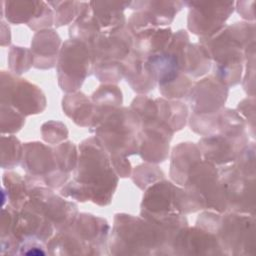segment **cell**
<instances>
[{
  "mask_svg": "<svg viewBox=\"0 0 256 256\" xmlns=\"http://www.w3.org/2000/svg\"><path fill=\"white\" fill-rule=\"evenodd\" d=\"M174 131L160 118L141 126L137 134L138 155L147 163L158 164L169 156V144Z\"/></svg>",
  "mask_w": 256,
  "mask_h": 256,
  "instance_id": "cell-15",
  "label": "cell"
},
{
  "mask_svg": "<svg viewBox=\"0 0 256 256\" xmlns=\"http://www.w3.org/2000/svg\"><path fill=\"white\" fill-rule=\"evenodd\" d=\"M177 186L163 179L145 189L141 202L140 216L150 219L167 214L179 213L176 206Z\"/></svg>",
  "mask_w": 256,
  "mask_h": 256,
  "instance_id": "cell-18",
  "label": "cell"
},
{
  "mask_svg": "<svg viewBox=\"0 0 256 256\" xmlns=\"http://www.w3.org/2000/svg\"><path fill=\"white\" fill-rule=\"evenodd\" d=\"M212 60L207 48L201 43H189L185 53L184 72L190 78H200L208 73Z\"/></svg>",
  "mask_w": 256,
  "mask_h": 256,
  "instance_id": "cell-28",
  "label": "cell"
},
{
  "mask_svg": "<svg viewBox=\"0 0 256 256\" xmlns=\"http://www.w3.org/2000/svg\"><path fill=\"white\" fill-rule=\"evenodd\" d=\"M130 108L138 115L141 121V126L152 123L159 118L156 101L148 96H137L133 99Z\"/></svg>",
  "mask_w": 256,
  "mask_h": 256,
  "instance_id": "cell-35",
  "label": "cell"
},
{
  "mask_svg": "<svg viewBox=\"0 0 256 256\" xmlns=\"http://www.w3.org/2000/svg\"><path fill=\"white\" fill-rule=\"evenodd\" d=\"M62 108L76 125L88 128L91 126L95 115V106L84 93L80 91L67 93L62 99Z\"/></svg>",
  "mask_w": 256,
  "mask_h": 256,
  "instance_id": "cell-25",
  "label": "cell"
},
{
  "mask_svg": "<svg viewBox=\"0 0 256 256\" xmlns=\"http://www.w3.org/2000/svg\"><path fill=\"white\" fill-rule=\"evenodd\" d=\"M254 22L225 25L210 37L200 38L211 57L213 76L228 88L238 85L243 74L245 49L255 42Z\"/></svg>",
  "mask_w": 256,
  "mask_h": 256,
  "instance_id": "cell-2",
  "label": "cell"
},
{
  "mask_svg": "<svg viewBox=\"0 0 256 256\" xmlns=\"http://www.w3.org/2000/svg\"><path fill=\"white\" fill-rule=\"evenodd\" d=\"M131 1H89L92 13L101 32H114L127 24L124 11Z\"/></svg>",
  "mask_w": 256,
  "mask_h": 256,
  "instance_id": "cell-21",
  "label": "cell"
},
{
  "mask_svg": "<svg viewBox=\"0 0 256 256\" xmlns=\"http://www.w3.org/2000/svg\"><path fill=\"white\" fill-rule=\"evenodd\" d=\"M8 65L10 72L16 76L27 72L34 66V56L31 49L12 46L8 52Z\"/></svg>",
  "mask_w": 256,
  "mask_h": 256,
  "instance_id": "cell-33",
  "label": "cell"
},
{
  "mask_svg": "<svg viewBox=\"0 0 256 256\" xmlns=\"http://www.w3.org/2000/svg\"><path fill=\"white\" fill-rule=\"evenodd\" d=\"M61 46V38L56 30L49 28L36 32L31 41L34 67L42 70L53 68L57 64Z\"/></svg>",
  "mask_w": 256,
  "mask_h": 256,
  "instance_id": "cell-20",
  "label": "cell"
},
{
  "mask_svg": "<svg viewBox=\"0 0 256 256\" xmlns=\"http://www.w3.org/2000/svg\"><path fill=\"white\" fill-rule=\"evenodd\" d=\"M155 101L160 120L165 122L174 132L184 128L188 120V108L184 103L166 98H156Z\"/></svg>",
  "mask_w": 256,
  "mask_h": 256,
  "instance_id": "cell-29",
  "label": "cell"
},
{
  "mask_svg": "<svg viewBox=\"0 0 256 256\" xmlns=\"http://www.w3.org/2000/svg\"><path fill=\"white\" fill-rule=\"evenodd\" d=\"M2 205L5 206V201L8 205L16 210H20L29 200L30 190L32 186L28 183L27 179L20 176L18 173L9 171L5 172L2 177Z\"/></svg>",
  "mask_w": 256,
  "mask_h": 256,
  "instance_id": "cell-26",
  "label": "cell"
},
{
  "mask_svg": "<svg viewBox=\"0 0 256 256\" xmlns=\"http://www.w3.org/2000/svg\"><path fill=\"white\" fill-rule=\"evenodd\" d=\"M100 34L101 30L92 13L89 2H83L79 15L69 27L70 38L79 40L90 48Z\"/></svg>",
  "mask_w": 256,
  "mask_h": 256,
  "instance_id": "cell-27",
  "label": "cell"
},
{
  "mask_svg": "<svg viewBox=\"0 0 256 256\" xmlns=\"http://www.w3.org/2000/svg\"><path fill=\"white\" fill-rule=\"evenodd\" d=\"M196 225L215 235L224 254H253L256 247L255 216L226 211L205 210Z\"/></svg>",
  "mask_w": 256,
  "mask_h": 256,
  "instance_id": "cell-5",
  "label": "cell"
},
{
  "mask_svg": "<svg viewBox=\"0 0 256 256\" xmlns=\"http://www.w3.org/2000/svg\"><path fill=\"white\" fill-rule=\"evenodd\" d=\"M12 24H27L35 31L51 28L54 25V12L45 1L8 0L1 2V18Z\"/></svg>",
  "mask_w": 256,
  "mask_h": 256,
  "instance_id": "cell-13",
  "label": "cell"
},
{
  "mask_svg": "<svg viewBox=\"0 0 256 256\" xmlns=\"http://www.w3.org/2000/svg\"><path fill=\"white\" fill-rule=\"evenodd\" d=\"M21 166L34 186L61 189L70 178L60 171L54 148L38 141L23 144Z\"/></svg>",
  "mask_w": 256,
  "mask_h": 256,
  "instance_id": "cell-6",
  "label": "cell"
},
{
  "mask_svg": "<svg viewBox=\"0 0 256 256\" xmlns=\"http://www.w3.org/2000/svg\"><path fill=\"white\" fill-rule=\"evenodd\" d=\"M254 1H237L235 2V9L244 20L254 22Z\"/></svg>",
  "mask_w": 256,
  "mask_h": 256,
  "instance_id": "cell-40",
  "label": "cell"
},
{
  "mask_svg": "<svg viewBox=\"0 0 256 256\" xmlns=\"http://www.w3.org/2000/svg\"><path fill=\"white\" fill-rule=\"evenodd\" d=\"M1 105L11 106L25 117L42 113L47 105L43 91L10 71H1Z\"/></svg>",
  "mask_w": 256,
  "mask_h": 256,
  "instance_id": "cell-8",
  "label": "cell"
},
{
  "mask_svg": "<svg viewBox=\"0 0 256 256\" xmlns=\"http://www.w3.org/2000/svg\"><path fill=\"white\" fill-rule=\"evenodd\" d=\"M249 143L248 134H214L198 141L202 158L217 167L232 164Z\"/></svg>",
  "mask_w": 256,
  "mask_h": 256,
  "instance_id": "cell-14",
  "label": "cell"
},
{
  "mask_svg": "<svg viewBox=\"0 0 256 256\" xmlns=\"http://www.w3.org/2000/svg\"><path fill=\"white\" fill-rule=\"evenodd\" d=\"M172 254H224L213 233L197 225L182 228L174 238Z\"/></svg>",
  "mask_w": 256,
  "mask_h": 256,
  "instance_id": "cell-19",
  "label": "cell"
},
{
  "mask_svg": "<svg viewBox=\"0 0 256 256\" xmlns=\"http://www.w3.org/2000/svg\"><path fill=\"white\" fill-rule=\"evenodd\" d=\"M94 60L88 46L76 39L62 43L56 68L58 84L66 93L78 91L93 72Z\"/></svg>",
  "mask_w": 256,
  "mask_h": 256,
  "instance_id": "cell-7",
  "label": "cell"
},
{
  "mask_svg": "<svg viewBox=\"0 0 256 256\" xmlns=\"http://www.w3.org/2000/svg\"><path fill=\"white\" fill-rule=\"evenodd\" d=\"M201 152L195 143L182 142L175 146L171 153L170 176L176 185L184 186L191 168L201 161Z\"/></svg>",
  "mask_w": 256,
  "mask_h": 256,
  "instance_id": "cell-22",
  "label": "cell"
},
{
  "mask_svg": "<svg viewBox=\"0 0 256 256\" xmlns=\"http://www.w3.org/2000/svg\"><path fill=\"white\" fill-rule=\"evenodd\" d=\"M54 12V25L62 27L72 24L79 15L83 2L80 1H48Z\"/></svg>",
  "mask_w": 256,
  "mask_h": 256,
  "instance_id": "cell-32",
  "label": "cell"
},
{
  "mask_svg": "<svg viewBox=\"0 0 256 256\" xmlns=\"http://www.w3.org/2000/svg\"><path fill=\"white\" fill-rule=\"evenodd\" d=\"M173 32L170 27L149 28L132 34L133 51L144 59L157 54L168 46Z\"/></svg>",
  "mask_w": 256,
  "mask_h": 256,
  "instance_id": "cell-24",
  "label": "cell"
},
{
  "mask_svg": "<svg viewBox=\"0 0 256 256\" xmlns=\"http://www.w3.org/2000/svg\"><path fill=\"white\" fill-rule=\"evenodd\" d=\"M237 112L245 121L248 127V134L254 138L255 136V99L254 97H247L241 100L236 108Z\"/></svg>",
  "mask_w": 256,
  "mask_h": 256,
  "instance_id": "cell-39",
  "label": "cell"
},
{
  "mask_svg": "<svg viewBox=\"0 0 256 256\" xmlns=\"http://www.w3.org/2000/svg\"><path fill=\"white\" fill-rule=\"evenodd\" d=\"M175 236L173 231L141 216L117 213L109 248L113 254H170Z\"/></svg>",
  "mask_w": 256,
  "mask_h": 256,
  "instance_id": "cell-3",
  "label": "cell"
},
{
  "mask_svg": "<svg viewBox=\"0 0 256 256\" xmlns=\"http://www.w3.org/2000/svg\"><path fill=\"white\" fill-rule=\"evenodd\" d=\"M184 6V1H131L129 8L135 12L130 15L126 26L131 34L149 28L167 27Z\"/></svg>",
  "mask_w": 256,
  "mask_h": 256,
  "instance_id": "cell-10",
  "label": "cell"
},
{
  "mask_svg": "<svg viewBox=\"0 0 256 256\" xmlns=\"http://www.w3.org/2000/svg\"><path fill=\"white\" fill-rule=\"evenodd\" d=\"M229 88L213 75L204 77L193 85L186 98L192 113L213 114L224 108L228 98Z\"/></svg>",
  "mask_w": 256,
  "mask_h": 256,
  "instance_id": "cell-16",
  "label": "cell"
},
{
  "mask_svg": "<svg viewBox=\"0 0 256 256\" xmlns=\"http://www.w3.org/2000/svg\"><path fill=\"white\" fill-rule=\"evenodd\" d=\"M109 224L90 213H79L66 229L56 232L47 242L49 254H103L108 248Z\"/></svg>",
  "mask_w": 256,
  "mask_h": 256,
  "instance_id": "cell-4",
  "label": "cell"
},
{
  "mask_svg": "<svg viewBox=\"0 0 256 256\" xmlns=\"http://www.w3.org/2000/svg\"><path fill=\"white\" fill-rule=\"evenodd\" d=\"M91 100L96 109L116 108L122 105L123 95L116 84H102L94 91Z\"/></svg>",
  "mask_w": 256,
  "mask_h": 256,
  "instance_id": "cell-31",
  "label": "cell"
},
{
  "mask_svg": "<svg viewBox=\"0 0 256 256\" xmlns=\"http://www.w3.org/2000/svg\"><path fill=\"white\" fill-rule=\"evenodd\" d=\"M245 63H246V71L243 78V88L249 96L254 97V74H255V42L250 44L245 49Z\"/></svg>",
  "mask_w": 256,
  "mask_h": 256,
  "instance_id": "cell-38",
  "label": "cell"
},
{
  "mask_svg": "<svg viewBox=\"0 0 256 256\" xmlns=\"http://www.w3.org/2000/svg\"><path fill=\"white\" fill-rule=\"evenodd\" d=\"M78 151L73 177L60 189V195L79 202L109 205L119 179L109 154L95 136L82 141Z\"/></svg>",
  "mask_w": 256,
  "mask_h": 256,
  "instance_id": "cell-1",
  "label": "cell"
},
{
  "mask_svg": "<svg viewBox=\"0 0 256 256\" xmlns=\"http://www.w3.org/2000/svg\"><path fill=\"white\" fill-rule=\"evenodd\" d=\"M89 49L94 64L124 62L133 50V36L127 26L114 32H101Z\"/></svg>",
  "mask_w": 256,
  "mask_h": 256,
  "instance_id": "cell-17",
  "label": "cell"
},
{
  "mask_svg": "<svg viewBox=\"0 0 256 256\" xmlns=\"http://www.w3.org/2000/svg\"><path fill=\"white\" fill-rule=\"evenodd\" d=\"M163 179L164 173L156 164H141L135 167L132 171V180L141 190H145L152 184Z\"/></svg>",
  "mask_w": 256,
  "mask_h": 256,
  "instance_id": "cell-34",
  "label": "cell"
},
{
  "mask_svg": "<svg viewBox=\"0 0 256 256\" xmlns=\"http://www.w3.org/2000/svg\"><path fill=\"white\" fill-rule=\"evenodd\" d=\"M188 7L187 27L200 38L210 37L226 25L235 10L234 1H184Z\"/></svg>",
  "mask_w": 256,
  "mask_h": 256,
  "instance_id": "cell-9",
  "label": "cell"
},
{
  "mask_svg": "<svg viewBox=\"0 0 256 256\" xmlns=\"http://www.w3.org/2000/svg\"><path fill=\"white\" fill-rule=\"evenodd\" d=\"M42 138L48 144L57 145L68 137V129L66 125L58 121H47L41 126Z\"/></svg>",
  "mask_w": 256,
  "mask_h": 256,
  "instance_id": "cell-37",
  "label": "cell"
},
{
  "mask_svg": "<svg viewBox=\"0 0 256 256\" xmlns=\"http://www.w3.org/2000/svg\"><path fill=\"white\" fill-rule=\"evenodd\" d=\"M23 155V144L14 135L1 136V167L13 169L21 164Z\"/></svg>",
  "mask_w": 256,
  "mask_h": 256,
  "instance_id": "cell-30",
  "label": "cell"
},
{
  "mask_svg": "<svg viewBox=\"0 0 256 256\" xmlns=\"http://www.w3.org/2000/svg\"><path fill=\"white\" fill-rule=\"evenodd\" d=\"M124 78L136 93L146 94L157 85L156 79L148 67L146 59L136 54L133 50L124 61Z\"/></svg>",
  "mask_w": 256,
  "mask_h": 256,
  "instance_id": "cell-23",
  "label": "cell"
},
{
  "mask_svg": "<svg viewBox=\"0 0 256 256\" xmlns=\"http://www.w3.org/2000/svg\"><path fill=\"white\" fill-rule=\"evenodd\" d=\"M11 42V33L10 28L6 23L2 20L1 21V45L6 46L9 45Z\"/></svg>",
  "mask_w": 256,
  "mask_h": 256,
  "instance_id": "cell-41",
  "label": "cell"
},
{
  "mask_svg": "<svg viewBox=\"0 0 256 256\" xmlns=\"http://www.w3.org/2000/svg\"><path fill=\"white\" fill-rule=\"evenodd\" d=\"M218 170L226 191L228 211L255 216V177L242 175L233 164L218 167Z\"/></svg>",
  "mask_w": 256,
  "mask_h": 256,
  "instance_id": "cell-12",
  "label": "cell"
},
{
  "mask_svg": "<svg viewBox=\"0 0 256 256\" xmlns=\"http://www.w3.org/2000/svg\"><path fill=\"white\" fill-rule=\"evenodd\" d=\"M28 202L53 224L56 232L68 228L79 214L75 202L57 195L47 186L33 187Z\"/></svg>",
  "mask_w": 256,
  "mask_h": 256,
  "instance_id": "cell-11",
  "label": "cell"
},
{
  "mask_svg": "<svg viewBox=\"0 0 256 256\" xmlns=\"http://www.w3.org/2000/svg\"><path fill=\"white\" fill-rule=\"evenodd\" d=\"M25 124V116L11 106L1 105V131L2 134H14L21 130Z\"/></svg>",
  "mask_w": 256,
  "mask_h": 256,
  "instance_id": "cell-36",
  "label": "cell"
}]
</instances>
